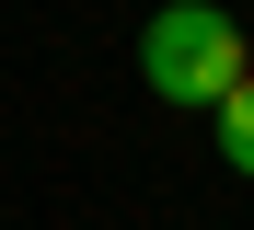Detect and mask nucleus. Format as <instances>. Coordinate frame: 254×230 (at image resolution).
<instances>
[{
    "mask_svg": "<svg viewBox=\"0 0 254 230\" xmlns=\"http://www.w3.org/2000/svg\"><path fill=\"white\" fill-rule=\"evenodd\" d=\"M243 69L254 58H243V23L220 12V0H162V12L139 23V81L162 92V104H185V115H208Z\"/></svg>",
    "mask_w": 254,
    "mask_h": 230,
    "instance_id": "f257e3e1",
    "label": "nucleus"
},
{
    "mask_svg": "<svg viewBox=\"0 0 254 230\" xmlns=\"http://www.w3.org/2000/svg\"><path fill=\"white\" fill-rule=\"evenodd\" d=\"M208 127H220V161H231V173L254 184V69H243V81L220 92V104H208Z\"/></svg>",
    "mask_w": 254,
    "mask_h": 230,
    "instance_id": "f03ea898",
    "label": "nucleus"
}]
</instances>
